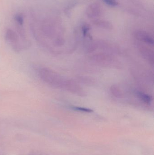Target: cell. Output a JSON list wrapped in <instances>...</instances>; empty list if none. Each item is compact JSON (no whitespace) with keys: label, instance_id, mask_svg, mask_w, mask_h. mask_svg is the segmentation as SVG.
Masks as SVG:
<instances>
[{"label":"cell","instance_id":"obj_3","mask_svg":"<svg viewBox=\"0 0 154 155\" xmlns=\"http://www.w3.org/2000/svg\"><path fill=\"white\" fill-rule=\"evenodd\" d=\"M135 37L139 41L143 42L149 45H154L153 39L146 32L143 31H137L135 32Z\"/></svg>","mask_w":154,"mask_h":155},{"label":"cell","instance_id":"obj_11","mask_svg":"<svg viewBox=\"0 0 154 155\" xmlns=\"http://www.w3.org/2000/svg\"><path fill=\"white\" fill-rule=\"evenodd\" d=\"M89 30V27L88 26H87V25H85V26H83V33H84V34L85 35H86L88 31Z\"/></svg>","mask_w":154,"mask_h":155},{"label":"cell","instance_id":"obj_4","mask_svg":"<svg viewBox=\"0 0 154 155\" xmlns=\"http://www.w3.org/2000/svg\"><path fill=\"white\" fill-rule=\"evenodd\" d=\"M101 12L100 5L97 3H93L88 8L87 15L90 18H94L99 16Z\"/></svg>","mask_w":154,"mask_h":155},{"label":"cell","instance_id":"obj_10","mask_svg":"<svg viewBox=\"0 0 154 155\" xmlns=\"http://www.w3.org/2000/svg\"><path fill=\"white\" fill-rule=\"evenodd\" d=\"M106 4L111 6H115L118 5V3L116 0H104Z\"/></svg>","mask_w":154,"mask_h":155},{"label":"cell","instance_id":"obj_2","mask_svg":"<svg viewBox=\"0 0 154 155\" xmlns=\"http://www.w3.org/2000/svg\"><path fill=\"white\" fill-rule=\"evenodd\" d=\"M5 39L11 47L15 51L19 52L21 50L22 47L19 41L18 35L11 29H7L5 34Z\"/></svg>","mask_w":154,"mask_h":155},{"label":"cell","instance_id":"obj_1","mask_svg":"<svg viewBox=\"0 0 154 155\" xmlns=\"http://www.w3.org/2000/svg\"><path fill=\"white\" fill-rule=\"evenodd\" d=\"M39 75L42 80L52 87L67 91L70 80L64 78L53 70L44 67L40 68Z\"/></svg>","mask_w":154,"mask_h":155},{"label":"cell","instance_id":"obj_5","mask_svg":"<svg viewBox=\"0 0 154 155\" xmlns=\"http://www.w3.org/2000/svg\"><path fill=\"white\" fill-rule=\"evenodd\" d=\"M135 94L139 100L145 104H150L152 101V98L151 96L141 91H137Z\"/></svg>","mask_w":154,"mask_h":155},{"label":"cell","instance_id":"obj_8","mask_svg":"<svg viewBox=\"0 0 154 155\" xmlns=\"http://www.w3.org/2000/svg\"><path fill=\"white\" fill-rule=\"evenodd\" d=\"M71 108L75 111H79V112H85V113H91L93 112L92 109H89L85 107H80L72 106Z\"/></svg>","mask_w":154,"mask_h":155},{"label":"cell","instance_id":"obj_9","mask_svg":"<svg viewBox=\"0 0 154 155\" xmlns=\"http://www.w3.org/2000/svg\"><path fill=\"white\" fill-rule=\"evenodd\" d=\"M14 19H15V21H16L18 25H22L23 24L24 18L21 15H16L15 16Z\"/></svg>","mask_w":154,"mask_h":155},{"label":"cell","instance_id":"obj_7","mask_svg":"<svg viewBox=\"0 0 154 155\" xmlns=\"http://www.w3.org/2000/svg\"><path fill=\"white\" fill-rule=\"evenodd\" d=\"M110 91L112 94L117 97H120L122 96L121 90L117 86L113 85L110 87Z\"/></svg>","mask_w":154,"mask_h":155},{"label":"cell","instance_id":"obj_6","mask_svg":"<svg viewBox=\"0 0 154 155\" xmlns=\"http://www.w3.org/2000/svg\"><path fill=\"white\" fill-rule=\"evenodd\" d=\"M93 23L96 26L103 29L111 30L113 28V25L111 23L105 20H96L93 21Z\"/></svg>","mask_w":154,"mask_h":155}]
</instances>
